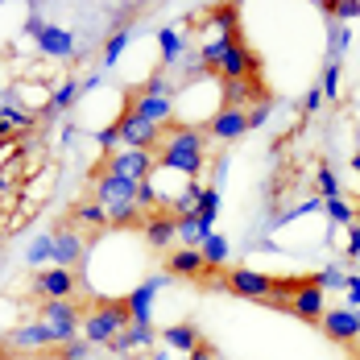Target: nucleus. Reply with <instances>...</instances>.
<instances>
[{
	"mask_svg": "<svg viewBox=\"0 0 360 360\" xmlns=\"http://www.w3.org/2000/svg\"><path fill=\"white\" fill-rule=\"evenodd\" d=\"M174 236H179V219L174 216H153L149 224H145V240L158 245V249H166Z\"/></svg>",
	"mask_w": 360,
	"mask_h": 360,
	"instance_id": "obj_16",
	"label": "nucleus"
},
{
	"mask_svg": "<svg viewBox=\"0 0 360 360\" xmlns=\"http://www.w3.org/2000/svg\"><path fill=\"white\" fill-rule=\"evenodd\" d=\"M75 286H79V278H75L71 269H58V265L37 278V294H46L50 302H71Z\"/></svg>",
	"mask_w": 360,
	"mask_h": 360,
	"instance_id": "obj_7",
	"label": "nucleus"
},
{
	"mask_svg": "<svg viewBox=\"0 0 360 360\" xmlns=\"http://www.w3.org/2000/svg\"><path fill=\"white\" fill-rule=\"evenodd\" d=\"M75 261H83V240L75 232H58L54 236V265L58 269H71Z\"/></svg>",
	"mask_w": 360,
	"mask_h": 360,
	"instance_id": "obj_15",
	"label": "nucleus"
},
{
	"mask_svg": "<svg viewBox=\"0 0 360 360\" xmlns=\"http://www.w3.org/2000/svg\"><path fill=\"white\" fill-rule=\"evenodd\" d=\"M348 278H352V274H344V269H340V265H323V269H319V274H315V286L323 290H348Z\"/></svg>",
	"mask_w": 360,
	"mask_h": 360,
	"instance_id": "obj_27",
	"label": "nucleus"
},
{
	"mask_svg": "<svg viewBox=\"0 0 360 360\" xmlns=\"http://www.w3.org/2000/svg\"><path fill=\"white\" fill-rule=\"evenodd\" d=\"M158 46H162V67H179L182 54H186V41L174 25H166L162 34H158Z\"/></svg>",
	"mask_w": 360,
	"mask_h": 360,
	"instance_id": "obj_17",
	"label": "nucleus"
},
{
	"mask_svg": "<svg viewBox=\"0 0 360 360\" xmlns=\"http://www.w3.org/2000/svg\"><path fill=\"white\" fill-rule=\"evenodd\" d=\"M216 216H219V191H216V186H203V199L195 203V219H199V224L212 232Z\"/></svg>",
	"mask_w": 360,
	"mask_h": 360,
	"instance_id": "obj_23",
	"label": "nucleus"
},
{
	"mask_svg": "<svg viewBox=\"0 0 360 360\" xmlns=\"http://www.w3.org/2000/svg\"><path fill=\"white\" fill-rule=\"evenodd\" d=\"M331 340H360V311L352 307H340V311H327L323 319H319Z\"/></svg>",
	"mask_w": 360,
	"mask_h": 360,
	"instance_id": "obj_8",
	"label": "nucleus"
},
{
	"mask_svg": "<svg viewBox=\"0 0 360 360\" xmlns=\"http://www.w3.org/2000/svg\"><path fill=\"white\" fill-rule=\"evenodd\" d=\"M207 236H212V232H207V228H203V224L195 219V212H186V216H179V240L186 245V249H199V245H203Z\"/></svg>",
	"mask_w": 360,
	"mask_h": 360,
	"instance_id": "obj_20",
	"label": "nucleus"
},
{
	"mask_svg": "<svg viewBox=\"0 0 360 360\" xmlns=\"http://www.w3.org/2000/svg\"><path fill=\"white\" fill-rule=\"evenodd\" d=\"M21 30H25V34H30V37H41V34H46V30H50V25H46V17H41V13H37V8H34V13L25 17V25H21Z\"/></svg>",
	"mask_w": 360,
	"mask_h": 360,
	"instance_id": "obj_37",
	"label": "nucleus"
},
{
	"mask_svg": "<svg viewBox=\"0 0 360 360\" xmlns=\"http://www.w3.org/2000/svg\"><path fill=\"white\" fill-rule=\"evenodd\" d=\"M133 116H141L149 124H162V120H170V112H174V100L170 96H137V104H133Z\"/></svg>",
	"mask_w": 360,
	"mask_h": 360,
	"instance_id": "obj_14",
	"label": "nucleus"
},
{
	"mask_svg": "<svg viewBox=\"0 0 360 360\" xmlns=\"http://www.w3.org/2000/svg\"><path fill=\"white\" fill-rule=\"evenodd\" d=\"M87 348H91V344H83V340H71V344L63 348V360H87Z\"/></svg>",
	"mask_w": 360,
	"mask_h": 360,
	"instance_id": "obj_39",
	"label": "nucleus"
},
{
	"mask_svg": "<svg viewBox=\"0 0 360 360\" xmlns=\"http://www.w3.org/2000/svg\"><path fill=\"white\" fill-rule=\"evenodd\" d=\"M240 133H249V116L240 108H224L216 112V120H212V137L216 141H236Z\"/></svg>",
	"mask_w": 360,
	"mask_h": 360,
	"instance_id": "obj_12",
	"label": "nucleus"
},
{
	"mask_svg": "<svg viewBox=\"0 0 360 360\" xmlns=\"http://www.w3.org/2000/svg\"><path fill=\"white\" fill-rule=\"evenodd\" d=\"M162 166L195 179L203 170V133L199 129H179L170 137V145H166V153H162Z\"/></svg>",
	"mask_w": 360,
	"mask_h": 360,
	"instance_id": "obj_1",
	"label": "nucleus"
},
{
	"mask_svg": "<svg viewBox=\"0 0 360 360\" xmlns=\"http://www.w3.org/2000/svg\"><path fill=\"white\" fill-rule=\"evenodd\" d=\"M212 30H216L219 37L232 34V30H236V8H216V17H212Z\"/></svg>",
	"mask_w": 360,
	"mask_h": 360,
	"instance_id": "obj_34",
	"label": "nucleus"
},
{
	"mask_svg": "<svg viewBox=\"0 0 360 360\" xmlns=\"http://www.w3.org/2000/svg\"><path fill=\"white\" fill-rule=\"evenodd\" d=\"M79 219H83V224H96V228H100V224H108V212H104L100 203H87V207H79Z\"/></svg>",
	"mask_w": 360,
	"mask_h": 360,
	"instance_id": "obj_36",
	"label": "nucleus"
},
{
	"mask_svg": "<svg viewBox=\"0 0 360 360\" xmlns=\"http://www.w3.org/2000/svg\"><path fill=\"white\" fill-rule=\"evenodd\" d=\"M166 286H170V278L158 274V278H145L137 290H129V298H124L129 319H133V323H149V319H153V298H158Z\"/></svg>",
	"mask_w": 360,
	"mask_h": 360,
	"instance_id": "obj_4",
	"label": "nucleus"
},
{
	"mask_svg": "<svg viewBox=\"0 0 360 360\" xmlns=\"http://www.w3.org/2000/svg\"><path fill=\"white\" fill-rule=\"evenodd\" d=\"M116 133H120V145L124 149H149V145L158 141V124H149V120L133 116V112H124L116 120Z\"/></svg>",
	"mask_w": 360,
	"mask_h": 360,
	"instance_id": "obj_6",
	"label": "nucleus"
},
{
	"mask_svg": "<svg viewBox=\"0 0 360 360\" xmlns=\"http://www.w3.org/2000/svg\"><path fill=\"white\" fill-rule=\"evenodd\" d=\"M319 91H323L327 100H335V91H340V63H327V67H323V79H319Z\"/></svg>",
	"mask_w": 360,
	"mask_h": 360,
	"instance_id": "obj_33",
	"label": "nucleus"
},
{
	"mask_svg": "<svg viewBox=\"0 0 360 360\" xmlns=\"http://www.w3.org/2000/svg\"><path fill=\"white\" fill-rule=\"evenodd\" d=\"M25 261H30V265H46V261H54V236H37L34 245L25 249Z\"/></svg>",
	"mask_w": 360,
	"mask_h": 360,
	"instance_id": "obj_30",
	"label": "nucleus"
},
{
	"mask_svg": "<svg viewBox=\"0 0 360 360\" xmlns=\"http://www.w3.org/2000/svg\"><path fill=\"white\" fill-rule=\"evenodd\" d=\"M344 294H348V307H352V311H360V278H356V274L348 278V290H344Z\"/></svg>",
	"mask_w": 360,
	"mask_h": 360,
	"instance_id": "obj_41",
	"label": "nucleus"
},
{
	"mask_svg": "<svg viewBox=\"0 0 360 360\" xmlns=\"http://www.w3.org/2000/svg\"><path fill=\"white\" fill-rule=\"evenodd\" d=\"M137 207H141V212H153V207H158V186H153V179H145L141 186H137Z\"/></svg>",
	"mask_w": 360,
	"mask_h": 360,
	"instance_id": "obj_35",
	"label": "nucleus"
},
{
	"mask_svg": "<svg viewBox=\"0 0 360 360\" xmlns=\"http://www.w3.org/2000/svg\"><path fill=\"white\" fill-rule=\"evenodd\" d=\"M199 252H203V261L216 269V265H228V257H232V245H228V236H219V232H212L203 245H199Z\"/></svg>",
	"mask_w": 360,
	"mask_h": 360,
	"instance_id": "obj_21",
	"label": "nucleus"
},
{
	"mask_svg": "<svg viewBox=\"0 0 360 360\" xmlns=\"http://www.w3.org/2000/svg\"><path fill=\"white\" fill-rule=\"evenodd\" d=\"M124 46H129V34H124V30H116V34L108 37V46H104V67H116V58L124 54Z\"/></svg>",
	"mask_w": 360,
	"mask_h": 360,
	"instance_id": "obj_32",
	"label": "nucleus"
},
{
	"mask_svg": "<svg viewBox=\"0 0 360 360\" xmlns=\"http://www.w3.org/2000/svg\"><path fill=\"white\" fill-rule=\"evenodd\" d=\"M315 186H319V199H340V179H335V170L331 166H319L315 170Z\"/></svg>",
	"mask_w": 360,
	"mask_h": 360,
	"instance_id": "obj_28",
	"label": "nucleus"
},
{
	"mask_svg": "<svg viewBox=\"0 0 360 360\" xmlns=\"http://www.w3.org/2000/svg\"><path fill=\"white\" fill-rule=\"evenodd\" d=\"M191 360H216V356H212L207 348H195V352H191Z\"/></svg>",
	"mask_w": 360,
	"mask_h": 360,
	"instance_id": "obj_44",
	"label": "nucleus"
},
{
	"mask_svg": "<svg viewBox=\"0 0 360 360\" xmlns=\"http://www.w3.org/2000/svg\"><path fill=\"white\" fill-rule=\"evenodd\" d=\"M327 37H331V58H327V63H340V58L348 54V46H352L348 25H340V21H331V17H327Z\"/></svg>",
	"mask_w": 360,
	"mask_h": 360,
	"instance_id": "obj_24",
	"label": "nucleus"
},
{
	"mask_svg": "<svg viewBox=\"0 0 360 360\" xmlns=\"http://www.w3.org/2000/svg\"><path fill=\"white\" fill-rule=\"evenodd\" d=\"M348 261H360V224H348Z\"/></svg>",
	"mask_w": 360,
	"mask_h": 360,
	"instance_id": "obj_40",
	"label": "nucleus"
},
{
	"mask_svg": "<svg viewBox=\"0 0 360 360\" xmlns=\"http://www.w3.org/2000/svg\"><path fill=\"white\" fill-rule=\"evenodd\" d=\"M41 323H46V331H50V340L54 344H71L75 331H79V311H75L71 302H46L41 307Z\"/></svg>",
	"mask_w": 360,
	"mask_h": 360,
	"instance_id": "obj_3",
	"label": "nucleus"
},
{
	"mask_svg": "<svg viewBox=\"0 0 360 360\" xmlns=\"http://www.w3.org/2000/svg\"><path fill=\"white\" fill-rule=\"evenodd\" d=\"M162 344H170V348H179V352H195V348H199V335H195L191 323H174V327L162 331Z\"/></svg>",
	"mask_w": 360,
	"mask_h": 360,
	"instance_id": "obj_18",
	"label": "nucleus"
},
{
	"mask_svg": "<svg viewBox=\"0 0 360 360\" xmlns=\"http://www.w3.org/2000/svg\"><path fill=\"white\" fill-rule=\"evenodd\" d=\"M302 108L319 112V108H323V91H319V87H311V91H307V100H302Z\"/></svg>",
	"mask_w": 360,
	"mask_h": 360,
	"instance_id": "obj_43",
	"label": "nucleus"
},
{
	"mask_svg": "<svg viewBox=\"0 0 360 360\" xmlns=\"http://www.w3.org/2000/svg\"><path fill=\"white\" fill-rule=\"evenodd\" d=\"M25 124H34V116H30L25 108H17V104H0V133L25 129Z\"/></svg>",
	"mask_w": 360,
	"mask_h": 360,
	"instance_id": "obj_26",
	"label": "nucleus"
},
{
	"mask_svg": "<svg viewBox=\"0 0 360 360\" xmlns=\"http://www.w3.org/2000/svg\"><path fill=\"white\" fill-rule=\"evenodd\" d=\"M79 91H83V87H79V83H75V79H63V83H58V87H54V91H50V100H46V116H54V112H63V108H71L75 104V96H79Z\"/></svg>",
	"mask_w": 360,
	"mask_h": 360,
	"instance_id": "obj_19",
	"label": "nucleus"
},
{
	"mask_svg": "<svg viewBox=\"0 0 360 360\" xmlns=\"http://www.w3.org/2000/svg\"><path fill=\"white\" fill-rule=\"evenodd\" d=\"M323 212H327L331 224H344V228H348V224H356V212H352V203H348V199H327Z\"/></svg>",
	"mask_w": 360,
	"mask_h": 360,
	"instance_id": "obj_29",
	"label": "nucleus"
},
{
	"mask_svg": "<svg viewBox=\"0 0 360 360\" xmlns=\"http://www.w3.org/2000/svg\"><path fill=\"white\" fill-rule=\"evenodd\" d=\"M352 170L360 174V153H352Z\"/></svg>",
	"mask_w": 360,
	"mask_h": 360,
	"instance_id": "obj_45",
	"label": "nucleus"
},
{
	"mask_svg": "<svg viewBox=\"0 0 360 360\" xmlns=\"http://www.w3.org/2000/svg\"><path fill=\"white\" fill-rule=\"evenodd\" d=\"M129 323H133V319H129V307H124V302H112V307L91 311V315L83 319V335H87V344H112V335H120Z\"/></svg>",
	"mask_w": 360,
	"mask_h": 360,
	"instance_id": "obj_2",
	"label": "nucleus"
},
{
	"mask_svg": "<svg viewBox=\"0 0 360 360\" xmlns=\"http://www.w3.org/2000/svg\"><path fill=\"white\" fill-rule=\"evenodd\" d=\"M96 141H100V149H104V153H112V149L120 145V133H116V124H112V129H100V137H96Z\"/></svg>",
	"mask_w": 360,
	"mask_h": 360,
	"instance_id": "obj_38",
	"label": "nucleus"
},
{
	"mask_svg": "<svg viewBox=\"0 0 360 360\" xmlns=\"http://www.w3.org/2000/svg\"><path fill=\"white\" fill-rule=\"evenodd\" d=\"M153 170V153L149 149H120L108 158V174H120V179H133V182H145Z\"/></svg>",
	"mask_w": 360,
	"mask_h": 360,
	"instance_id": "obj_5",
	"label": "nucleus"
},
{
	"mask_svg": "<svg viewBox=\"0 0 360 360\" xmlns=\"http://www.w3.org/2000/svg\"><path fill=\"white\" fill-rule=\"evenodd\" d=\"M290 311H294L298 319L319 323V319L327 315V311H323V290L315 286V282H311V286H298L294 294H290Z\"/></svg>",
	"mask_w": 360,
	"mask_h": 360,
	"instance_id": "obj_9",
	"label": "nucleus"
},
{
	"mask_svg": "<svg viewBox=\"0 0 360 360\" xmlns=\"http://www.w3.org/2000/svg\"><path fill=\"white\" fill-rule=\"evenodd\" d=\"M203 265H207V261H203L199 249H179L170 257V269H174V274H203Z\"/></svg>",
	"mask_w": 360,
	"mask_h": 360,
	"instance_id": "obj_25",
	"label": "nucleus"
},
{
	"mask_svg": "<svg viewBox=\"0 0 360 360\" xmlns=\"http://www.w3.org/2000/svg\"><path fill=\"white\" fill-rule=\"evenodd\" d=\"M265 120H269V104H257V108L249 112V129H261Z\"/></svg>",
	"mask_w": 360,
	"mask_h": 360,
	"instance_id": "obj_42",
	"label": "nucleus"
},
{
	"mask_svg": "<svg viewBox=\"0 0 360 360\" xmlns=\"http://www.w3.org/2000/svg\"><path fill=\"white\" fill-rule=\"evenodd\" d=\"M8 340H13L17 348H41V344H54V340H50V331H46V323H25V327H17Z\"/></svg>",
	"mask_w": 360,
	"mask_h": 360,
	"instance_id": "obj_22",
	"label": "nucleus"
},
{
	"mask_svg": "<svg viewBox=\"0 0 360 360\" xmlns=\"http://www.w3.org/2000/svg\"><path fill=\"white\" fill-rule=\"evenodd\" d=\"M228 286L236 290V294H245V298H269V290H274V278H265V274H257V269H232L228 274Z\"/></svg>",
	"mask_w": 360,
	"mask_h": 360,
	"instance_id": "obj_10",
	"label": "nucleus"
},
{
	"mask_svg": "<svg viewBox=\"0 0 360 360\" xmlns=\"http://www.w3.org/2000/svg\"><path fill=\"white\" fill-rule=\"evenodd\" d=\"M323 13L331 17V21H340V25H344V21H356V17H360V4H356V0H340V4H323Z\"/></svg>",
	"mask_w": 360,
	"mask_h": 360,
	"instance_id": "obj_31",
	"label": "nucleus"
},
{
	"mask_svg": "<svg viewBox=\"0 0 360 360\" xmlns=\"http://www.w3.org/2000/svg\"><path fill=\"white\" fill-rule=\"evenodd\" d=\"M153 344V327L149 323H129L120 335H112V352L116 356H129V352H141V348H149Z\"/></svg>",
	"mask_w": 360,
	"mask_h": 360,
	"instance_id": "obj_11",
	"label": "nucleus"
},
{
	"mask_svg": "<svg viewBox=\"0 0 360 360\" xmlns=\"http://www.w3.org/2000/svg\"><path fill=\"white\" fill-rule=\"evenodd\" d=\"M37 50L46 54V58H75V34L71 30H46V34L37 37Z\"/></svg>",
	"mask_w": 360,
	"mask_h": 360,
	"instance_id": "obj_13",
	"label": "nucleus"
}]
</instances>
